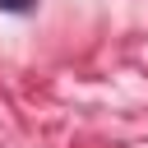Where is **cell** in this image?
I'll return each mask as SVG.
<instances>
[{"instance_id": "6da1fadb", "label": "cell", "mask_w": 148, "mask_h": 148, "mask_svg": "<svg viewBox=\"0 0 148 148\" xmlns=\"http://www.w3.org/2000/svg\"><path fill=\"white\" fill-rule=\"evenodd\" d=\"M0 9L5 14H23V9H32V0H0Z\"/></svg>"}]
</instances>
